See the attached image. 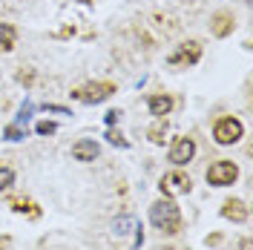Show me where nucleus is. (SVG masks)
<instances>
[{
	"instance_id": "f257e3e1",
	"label": "nucleus",
	"mask_w": 253,
	"mask_h": 250,
	"mask_svg": "<svg viewBox=\"0 0 253 250\" xmlns=\"http://www.w3.org/2000/svg\"><path fill=\"white\" fill-rule=\"evenodd\" d=\"M150 221L156 224L161 233H178L181 230V210L175 207L173 199H158L153 207H150Z\"/></svg>"
},
{
	"instance_id": "f03ea898",
	"label": "nucleus",
	"mask_w": 253,
	"mask_h": 250,
	"mask_svg": "<svg viewBox=\"0 0 253 250\" xmlns=\"http://www.w3.org/2000/svg\"><path fill=\"white\" fill-rule=\"evenodd\" d=\"M242 135H245V126H242V121H239V118H233V115H224V118H219V121H216V126H213V138H216V144H221V147L236 144Z\"/></svg>"
},
{
	"instance_id": "7ed1b4c3",
	"label": "nucleus",
	"mask_w": 253,
	"mask_h": 250,
	"mask_svg": "<svg viewBox=\"0 0 253 250\" xmlns=\"http://www.w3.org/2000/svg\"><path fill=\"white\" fill-rule=\"evenodd\" d=\"M236 178H239V167L233 161H216L207 170V184H213V187H227Z\"/></svg>"
},
{
	"instance_id": "20e7f679",
	"label": "nucleus",
	"mask_w": 253,
	"mask_h": 250,
	"mask_svg": "<svg viewBox=\"0 0 253 250\" xmlns=\"http://www.w3.org/2000/svg\"><path fill=\"white\" fill-rule=\"evenodd\" d=\"M161 193L167 196V199H175V196H187L190 193V187H193V181H190V175L187 172H178V170H173V172H167L164 178H161Z\"/></svg>"
},
{
	"instance_id": "39448f33",
	"label": "nucleus",
	"mask_w": 253,
	"mask_h": 250,
	"mask_svg": "<svg viewBox=\"0 0 253 250\" xmlns=\"http://www.w3.org/2000/svg\"><path fill=\"white\" fill-rule=\"evenodd\" d=\"M199 58H202V46H199L196 41H187V43H181V46H178L173 55L167 58V63H170V66H175V69H184V66L199 63Z\"/></svg>"
},
{
	"instance_id": "423d86ee",
	"label": "nucleus",
	"mask_w": 253,
	"mask_h": 250,
	"mask_svg": "<svg viewBox=\"0 0 253 250\" xmlns=\"http://www.w3.org/2000/svg\"><path fill=\"white\" fill-rule=\"evenodd\" d=\"M112 92H115L112 83H86L84 89H78V92H72V95H75L78 101H84V104H101V101H107Z\"/></svg>"
},
{
	"instance_id": "0eeeda50",
	"label": "nucleus",
	"mask_w": 253,
	"mask_h": 250,
	"mask_svg": "<svg viewBox=\"0 0 253 250\" xmlns=\"http://www.w3.org/2000/svg\"><path fill=\"white\" fill-rule=\"evenodd\" d=\"M193 156H196V141L193 138H178L170 147V161H173L175 167H184Z\"/></svg>"
},
{
	"instance_id": "6e6552de",
	"label": "nucleus",
	"mask_w": 253,
	"mask_h": 250,
	"mask_svg": "<svg viewBox=\"0 0 253 250\" xmlns=\"http://www.w3.org/2000/svg\"><path fill=\"white\" fill-rule=\"evenodd\" d=\"M233 26H236V20H233L230 12H216V15L210 17V32H213L216 38H227V35L233 32Z\"/></svg>"
},
{
	"instance_id": "1a4fd4ad",
	"label": "nucleus",
	"mask_w": 253,
	"mask_h": 250,
	"mask_svg": "<svg viewBox=\"0 0 253 250\" xmlns=\"http://www.w3.org/2000/svg\"><path fill=\"white\" fill-rule=\"evenodd\" d=\"M98 153H101V147H98L95 141H89V138L75 141V147H72V156H75V161H95V158H98Z\"/></svg>"
},
{
	"instance_id": "9d476101",
	"label": "nucleus",
	"mask_w": 253,
	"mask_h": 250,
	"mask_svg": "<svg viewBox=\"0 0 253 250\" xmlns=\"http://www.w3.org/2000/svg\"><path fill=\"white\" fill-rule=\"evenodd\" d=\"M221 216L242 224V221H248V207H245V202H239V199H227L224 207H221Z\"/></svg>"
},
{
	"instance_id": "9b49d317",
	"label": "nucleus",
	"mask_w": 253,
	"mask_h": 250,
	"mask_svg": "<svg viewBox=\"0 0 253 250\" xmlns=\"http://www.w3.org/2000/svg\"><path fill=\"white\" fill-rule=\"evenodd\" d=\"M147 107H150V112L156 118H164V115H170V110H173V98L170 95H150Z\"/></svg>"
},
{
	"instance_id": "f8f14e48",
	"label": "nucleus",
	"mask_w": 253,
	"mask_h": 250,
	"mask_svg": "<svg viewBox=\"0 0 253 250\" xmlns=\"http://www.w3.org/2000/svg\"><path fill=\"white\" fill-rule=\"evenodd\" d=\"M15 38H17L15 26H9V23H0V49H3V52H9V49L15 46Z\"/></svg>"
},
{
	"instance_id": "ddd939ff",
	"label": "nucleus",
	"mask_w": 253,
	"mask_h": 250,
	"mask_svg": "<svg viewBox=\"0 0 253 250\" xmlns=\"http://www.w3.org/2000/svg\"><path fill=\"white\" fill-rule=\"evenodd\" d=\"M129 227H135V219H132V216H121V219L112 221V230H115L118 236H126L129 233Z\"/></svg>"
},
{
	"instance_id": "4468645a",
	"label": "nucleus",
	"mask_w": 253,
	"mask_h": 250,
	"mask_svg": "<svg viewBox=\"0 0 253 250\" xmlns=\"http://www.w3.org/2000/svg\"><path fill=\"white\" fill-rule=\"evenodd\" d=\"M15 184V170L12 167H0V190H9Z\"/></svg>"
},
{
	"instance_id": "2eb2a0df",
	"label": "nucleus",
	"mask_w": 253,
	"mask_h": 250,
	"mask_svg": "<svg viewBox=\"0 0 253 250\" xmlns=\"http://www.w3.org/2000/svg\"><path fill=\"white\" fill-rule=\"evenodd\" d=\"M12 207H15L17 213H26V210H29L32 216H38V210H35V204H32V202H26V199H12Z\"/></svg>"
},
{
	"instance_id": "dca6fc26",
	"label": "nucleus",
	"mask_w": 253,
	"mask_h": 250,
	"mask_svg": "<svg viewBox=\"0 0 253 250\" xmlns=\"http://www.w3.org/2000/svg\"><path fill=\"white\" fill-rule=\"evenodd\" d=\"M6 138L9 141H20V138H26V135H23V129H20L17 124H12V126H6Z\"/></svg>"
},
{
	"instance_id": "f3484780",
	"label": "nucleus",
	"mask_w": 253,
	"mask_h": 250,
	"mask_svg": "<svg viewBox=\"0 0 253 250\" xmlns=\"http://www.w3.org/2000/svg\"><path fill=\"white\" fill-rule=\"evenodd\" d=\"M29 118H32V104H29V101H26V104L20 107V112H17V124H26Z\"/></svg>"
},
{
	"instance_id": "a211bd4d",
	"label": "nucleus",
	"mask_w": 253,
	"mask_h": 250,
	"mask_svg": "<svg viewBox=\"0 0 253 250\" xmlns=\"http://www.w3.org/2000/svg\"><path fill=\"white\" fill-rule=\"evenodd\" d=\"M58 129V124H52V121H41L38 124V135H52Z\"/></svg>"
},
{
	"instance_id": "6ab92c4d",
	"label": "nucleus",
	"mask_w": 253,
	"mask_h": 250,
	"mask_svg": "<svg viewBox=\"0 0 253 250\" xmlns=\"http://www.w3.org/2000/svg\"><path fill=\"white\" fill-rule=\"evenodd\" d=\"M150 141H156V144L164 141V124H156L153 129H150Z\"/></svg>"
},
{
	"instance_id": "aec40b11",
	"label": "nucleus",
	"mask_w": 253,
	"mask_h": 250,
	"mask_svg": "<svg viewBox=\"0 0 253 250\" xmlns=\"http://www.w3.org/2000/svg\"><path fill=\"white\" fill-rule=\"evenodd\" d=\"M107 138H110L112 144H118V147H126V141L121 138V135H118V132H110V135H107Z\"/></svg>"
},
{
	"instance_id": "412c9836",
	"label": "nucleus",
	"mask_w": 253,
	"mask_h": 250,
	"mask_svg": "<svg viewBox=\"0 0 253 250\" xmlns=\"http://www.w3.org/2000/svg\"><path fill=\"white\" fill-rule=\"evenodd\" d=\"M118 115H121V112H118V110H112V112H107V124H115V121H118Z\"/></svg>"
},
{
	"instance_id": "4be33fe9",
	"label": "nucleus",
	"mask_w": 253,
	"mask_h": 250,
	"mask_svg": "<svg viewBox=\"0 0 253 250\" xmlns=\"http://www.w3.org/2000/svg\"><path fill=\"white\" fill-rule=\"evenodd\" d=\"M32 78H35L32 72H20V75H17V81H20V83H32Z\"/></svg>"
},
{
	"instance_id": "5701e85b",
	"label": "nucleus",
	"mask_w": 253,
	"mask_h": 250,
	"mask_svg": "<svg viewBox=\"0 0 253 250\" xmlns=\"http://www.w3.org/2000/svg\"><path fill=\"white\" fill-rule=\"evenodd\" d=\"M242 250H253V245H251V239H242Z\"/></svg>"
},
{
	"instance_id": "b1692460",
	"label": "nucleus",
	"mask_w": 253,
	"mask_h": 250,
	"mask_svg": "<svg viewBox=\"0 0 253 250\" xmlns=\"http://www.w3.org/2000/svg\"><path fill=\"white\" fill-rule=\"evenodd\" d=\"M158 250H173V248H158Z\"/></svg>"
}]
</instances>
